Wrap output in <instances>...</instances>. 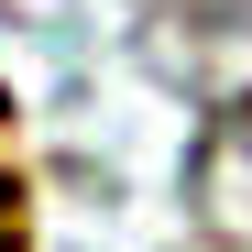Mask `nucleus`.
Wrapping results in <instances>:
<instances>
[{
  "instance_id": "1",
  "label": "nucleus",
  "mask_w": 252,
  "mask_h": 252,
  "mask_svg": "<svg viewBox=\"0 0 252 252\" xmlns=\"http://www.w3.org/2000/svg\"><path fill=\"white\" fill-rule=\"evenodd\" d=\"M0 252H22V197H11V176H0Z\"/></svg>"
},
{
  "instance_id": "2",
  "label": "nucleus",
  "mask_w": 252,
  "mask_h": 252,
  "mask_svg": "<svg viewBox=\"0 0 252 252\" xmlns=\"http://www.w3.org/2000/svg\"><path fill=\"white\" fill-rule=\"evenodd\" d=\"M230 143H241V154H252V99H241V110H230Z\"/></svg>"
},
{
  "instance_id": "3",
  "label": "nucleus",
  "mask_w": 252,
  "mask_h": 252,
  "mask_svg": "<svg viewBox=\"0 0 252 252\" xmlns=\"http://www.w3.org/2000/svg\"><path fill=\"white\" fill-rule=\"evenodd\" d=\"M230 22H252V0H230Z\"/></svg>"
}]
</instances>
